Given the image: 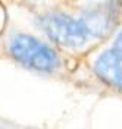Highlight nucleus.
Returning <instances> with one entry per match:
<instances>
[{
  "instance_id": "nucleus-1",
  "label": "nucleus",
  "mask_w": 122,
  "mask_h": 129,
  "mask_svg": "<svg viewBox=\"0 0 122 129\" xmlns=\"http://www.w3.org/2000/svg\"><path fill=\"white\" fill-rule=\"evenodd\" d=\"M41 25L50 38L66 47H81L93 34L85 18L74 19L63 13H49L41 18Z\"/></svg>"
},
{
  "instance_id": "nucleus-2",
  "label": "nucleus",
  "mask_w": 122,
  "mask_h": 129,
  "mask_svg": "<svg viewBox=\"0 0 122 129\" xmlns=\"http://www.w3.org/2000/svg\"><path fill=\"white\" fill-rule=\"evenodd\" d=\"M10 53L16 60L38 71H53L59 66L56 53L31 35L19 34L10 41Z\"/></svg>"
},
{
  "instance_id": "nucleus-3",
  "label": "nucleus",
  "mask_w": 122,
  "mask_h": 129,
  "mask_svg": "<svg viewBox=\"0 0 122 129\" xmlns=\"http://www.w3.org/2000/svg\"><path fill=\"white\" fill-rule=\"evenodd\" d=\"M94 71L106 82L122 88V32L118 35L113 47L96 59Z\"/></svg>"
}]
</instances>
